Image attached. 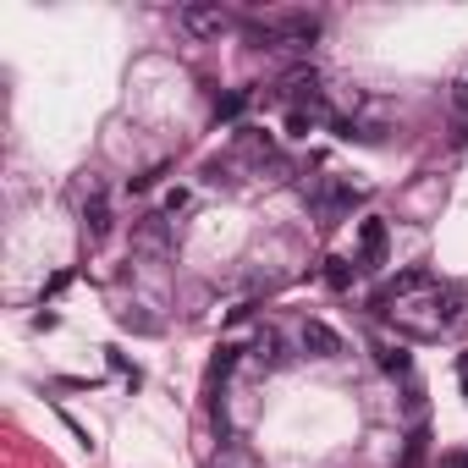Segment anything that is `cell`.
I'll use <instances>...</instances> for the list:
<instances>
[{
	"label": "cell",
	"mask_w": 468,
	"mask_h": 468,
	"mask_svg": "<svg viewBox=\"0 0 468 468\" xmlns=\"http://www.w3.org/2000/svg\"><path fill=\"white\" fill-rule=\"evenodd\" d=\"M176 23H182L187 39H220V34L231 28V12H226V6H182Z\"/></svg>",
	"instance_id": "obj_1"
},
{
	"label": "cell",
	"mask_w": 468,
	"mask_h": 468,
	"mask_svg": "<svg viewBox=\"0 0 468 468\" xmlns=\"http://www.w3.org/2000/svg\"><path fill=\"white\" fill-rule=\"evenodd\" d=\"M413 292H435V276H430L424 265H408V271H397V276H391V282H386V287L369 298V303H375V314H386V303H391V298H413Z\"/></svg>",
	"instance_id": "obj_2"
},
{
	"label": "cell",
	"mask_w": 468,
	"mask_h": 468,
	"mask_svg": "<svg viewBox=\"0 0 468 468\" xmlns=\"http://www.w3.org/2000/svg\"><path fill=\"white\" fill-rule=\"evenodd\" d=\"M298 342H303V353H309V358H342V353H347V347H342V336H336L325 320H303Z\"/></svg>",
	"instance_id": "obj_3"
},
{
	"label": "cell",
	"mask_w": 468,
	"mask_h": 468,
	"mask_svg": "<svg viewBox=\"0 0 468 468\" xmlns=\"http://www.w3.org/2000/svg\"><path fill=\"white\" fill-rule=\"evenodd\" d=\"M358 265L364 271H380L386 265V220H375V215L358 226Z\"/></svg>",
	"instance_id": "obj_4"
},
{
	"label": "cell",
	"mask_w": 468,
	"mask_h": 468,
	"mask_svg": "<svg viewBox=\"0 0 468 468\" xmlns=\"http://www.w3.org/2000/svg\"><path fill=\"white\" fill-rule=\"evenodd\" d=\"M276 28H282V45H292V50H309V45L320 39V17H314V12H292V17H282Z\"/></svg>",
	"instance_id": "obj_5"
},
{
	"label": "cell",
	"mask_w": 468,
	"mask_h": 468,
	"mask_svg": "<svg viewBox=\"0 0 468 468\" xmlns=\"http://www.w3.org/2000/svg\"><path fill=\"white\" fill-rule=\"evenodd\" d=\"M430 309H435V325L446 331V325H457V320L468 314V292H463V287H435Z\"/></svg>",
	"instance_id": "obj_6"
},
{
	"label": "cell",
	"mask_w": 468,
	"mask_h": 468,
	"mask_svg": "<svg viewBox=\"0 0 468 468\" xmlns=\"http://www.w3.org/2000/svg\"><path fill=\"white\" fill-rule=\"evenodd\" d=\"M133 243H138V249H149V254H160V249L171 243V226H165V215H144V220L133 226Z\"/></svg>",
	"instance_id": "obj_7"
},
{
	"label": "cell",
	"mask_w": 468,
	"mask_h": 468,
	"mask_svg": "<svg viewBox=\"0 0 468 468\" xmlns=\"http://www.w3.org/2000/svg\"><path fill=\"white\" fill-rule=\"evenodd\" d=\"M105 231H111V204H105V193H89V209H83V238H89V243H105Z\"/></svg>",
	"instance_id": "obj_8"
},
{
	"label": "cell",
	"mask_w": 468,
	"mask_h": 468,
	"mask_svg": "<svg viewBox=\"0 0 468 468\" xmlns=\"http://www.w3.org/2000/svg\"><path fill=\"white\" fill-rule=\"evenodd\" d=\"M238 353H243V347H231V342H220V347H215V358H209V369H204V391H215L231 369H238Z\"/></svg>",
	"instance_id": "obj_9"
},
{
	"label": "cell",
	"mask_w": 468,
	"mask_h": 468,
	"mask_svg": "<svg viewBox=\"0 0 468 468\" xmlns=\"http://www.w3.org/2000/svg\"><path fill=\"white\" fill-rule=\"evenodd\" d=\"M424 457H430V430H424V424H413V430H408V441H402V457H397V468H419Z\"/></svg>",
	"instance_id": "obj_10"
},
{
	"label": "cell",
	"mask_w": 468,
	"mask_h": 468,
	"mask_svg": "<svg viewBox=\"0 0 468 468\" xmlns=\"http://www.w3.org/2000/svg\"><path fill=\"white\" fill-rule=\"evenodd\" d=\"M358 271H364L358 260H342V254H336V260H325V282H331L336 292H347V287L358 282Z\"/></svg>",
	"instance_id": "obj_11"
},
{
	"label": "cell",
	"mask_w": 468,
	"mask_h": 468,
	"mask_svg": "<svg viewBox=\"0 0 468 468\" xmlns=\"http://www.w3.org/2000/svg\"><path fill=\"white\" fill-rule=\"evenodd\" d=\"M254 358H260V364H287L282 336H276V331H260V336H254Z\"/></svg>",
	"instance_id": "obj_12"
},
{
	"label": "cell",
	"mask_w": 468,
	"mask_h": 468,
	"mask_svg": "<svg viewBox=\"0 0 468 468\" xmlns=\"http://www.w3.org/2000/svg\"><path fill=\"white\" fill-rule=\"evenodd\" d=\"M282 89H287V94H309V100H314V89H320V72H314V67H298V72H292Z\"/></svg>",
	"instance_id": "obj_13"
},
{
	"label": "cell",
	"mask_w": 468,
	"mask_h": 468,
	"mask_svg": "<svg viewBox=\"0 0 468 468\" xmlns=\"http://www.w3.org/2000/svg\"><path fill=\"white\" fill-rule=\"evenodd\" d=\"M380 369H386V375H408V369H413V358H408L402 347H380Z\"/></svg>",
	"instance_id": "obj_14"
},
{
	"label": "cell",
	"mask_w": 468,
	"mask_h": 468,
	"mask_svg": "<svg viewBox=\"0 0 468 468\" xmlns=\"http://www.w3.org/2000/svg\"><path fill=\"white\" fill-rule=\"evenodd\" d=\"M243 105H249V94H243V89H238V94H226V100L215 105V122H238V116H243Z\"/></svg>",
	"instance_id": "obj_15"
},
{
	"label": "cell",
	"mask_w": 468,
	"mask_h": 468,
	"mask_svg": "<svg viewBox=\"0 0 468 468\" xmlns=\"http://www.w3.org/2000/svg\"><path fill=\"white\" fill-rule=\"evenodd\" d=\"M309 127H314V105H298V111L287 116V133H292V138H303Z\"/></svg>",
	"instance_id": "obj_16"
},
{
	"label": "cell",
	"mask_w": 468,
	"mask_h": 468,
	"mask_svg": "<svg viewBox=\"0 0 468 468\" xmlns=\"http://www.w3.org/2000/svg\"><path fill=\"white\" fill-rule=\"evenodd\" d=\"M452 105L468 116V78H457V83H452Z\"/></svg>",
	"instance_id": "obj_17"
},
{
	"label": "cell",
	"mask_w": 468,
	"mask_h": 468,
	"mask_svg": "<svg viewBox=\"0 0 468 468\" xmlns=\"http://www.w3.org/2000/svg\"><path fill=\"white\" fill-rule=\"evenodd\" d=\"M408 413H424V386H419V380L408 386Z\"/></svg>",
	"instance_id": "obj_18"
},
{
	"label": "cell",
	"mask_w": 468,
	"mask_h": 468,
	"mask_svg": "<svg viewBox=\"0 0 468 468\" xmlns=\"http://www.w3.org/2000/svg\"><path fill=\"white\" fill-rule=\"evenodd\" d=\"M441 468H468V452H446V457H441Z\"/></svg>",
	"instance_id": "obj_19"
},
{
	"label": "cell",
	"mask_w": 468,
	"mask_h": 468,
	"mask_svg": "<svg viewBox=\"0 0 468 468\" xmlns=\"http://www.w3.org/2000/svg\"><path fill=\"white\" fill-rule=\"evenodd\" d=\"M457 144H468V116H463V122H457Z\"/></svg>",
	"instance_id": "obj_20"
},
{
	"label": "cell",
	"mask_w": 468,
	"mask_h": 468,
	"mask_svg": "<svg viewBox=\"0 0 468 468\" xmlns=\"http://www.w3.org/2000/svg\"><path fill=\"white\" fill-rule=\"evenodd\" d=\"M215 468H220V463H215Z\"/></svg>",
	"instance_id": "obj_21"
}]
</instances>
